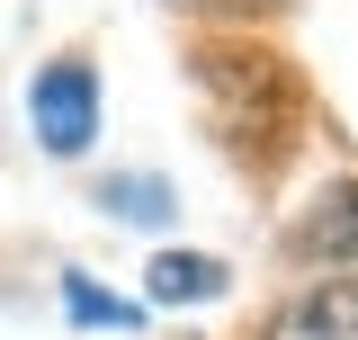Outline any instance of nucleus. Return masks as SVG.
<instances>
[{"label":"nucleus","mask_w":358,"mask_h":340,"mask_svg":"<svg viewBox=\"0 0 358 340\" xmlns=\"http://www.w3.org/2000/svg\"><path fill=\"white\" fill-rule=\"evenodd\" d=\"M188 72H197V99H206V117H215V134L233 143L242 170H278L296 153V134H305V81H296L287 54H268L251 36H206L188 54Z\"/></svg>","instance_id":"nucleus-1"},{"label":"nucleus","mask_w":358,"mask_h":340,"mask_svg":"<svg viewBox=\"0 0 358 340\" xmlns=\"http://www.w3.org/2000/svg\"><path fill=\"white\" fill-rule=\"evenodd\" d=\"M27 117H36V143L45 153H90V134H99V72H90V54H63V63H45L36 90H27Z\"/></svg>","instance_id":"nucleus-2"},{"label":"nucleus","mask_w":358,"mask_h":340,"mask_svg":"<svg viewBox=\"0 0 358 340\" xmlns=\"http://www.w3.org/2000/svg\"><path fill=\"white\" fill-rule=\"evenodd\" d=\"M260 340H358V278H313L260 323Z\"/></svg>","instance_id":"nucleus-3"},{"label":"nucleus","mask_w":358,"mask_h":340,"mask_svg":"<svg viewBox=\"0 0 358 340\" xmlns=\"http://www.w3.org/2000/svg\"><path fill=\"white\" fill-rule=\"evenodd\" d=\"M296 260H341V269H358V179L322 188V197L305 206V224H296Z\"/></svg>","instance_id":"nucleus-4"},{"label":"nucleus","mask_w":358,"mask_h":340,"mask_svg":"<svg viewBox=\"0 0 358 340\" xmlns=\"http://www.w3.org/2000/svg\"><path fill=\"white\" fill-rule=\"evenodd\" d=\"M143 287H152L162 304H215V296H224V260H215V251H162Z\"/></svg>","instance_id":"nucleus-5"},{"label":"nucleus","mask_w":358,"mask_h":340,"mask_svg":"<svg viewBox=\"0 0 358 340\" xmlns=\"http://www.w3.org/2000/svg\"><path fill=\"white\" fill-rule=\"evenodd\" d=\"M108 206H134V224H162L171 215V188L162 179H108Z\"/></svg>","instance_id":"nucleus-6"},{"label":"nucleus","mask_w":358,"mask_h":340,"mask_svg":"<svg viewBox=\"0 0 358 340\" xmlns=\"http://www.w3.org/2000/svg\"><path fill=\"white\" fill-rule=\"evenodd\" d=\"M63 287H72V296H63V304H72L81 323H108V332H126V323H134V304H117V296H99L90 278H63Z\"/></svg>","instance_id":"nucleus-7"},{"label":"nucleus","mask_w":358,"mask_h":340,"mask_svg":"<svg viewBox=\"0 0 358 340\" xmlns=\"http://www.w3.org/2000/svg\"><path fill=\"white\" fill-rule=\"evenodd\" d=\"M188 18H233V27H251V18H278V9H296V0H171Z\"/></svg>","instance_id":"nucleus-8"}]
</instances>
